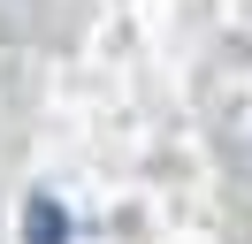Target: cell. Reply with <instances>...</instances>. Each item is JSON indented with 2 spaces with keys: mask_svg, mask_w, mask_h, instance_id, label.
Listing matches in <instances>:
<instances>
[{
  "mask_svg": "<svg viewBox=\"0 0 252 244\" xmlns=\"http://www.w3.org/2000/svg\"><path fill=\"white\" fill-rule=\"evenodd\" d=\"M38 244H62V214H54V198H38Z\"/></svg>",
  "mask_w": 252,
  "mask_h": 244,
  "instance_id": "cell-1",
  "label": "cell"
}]
</instances>
